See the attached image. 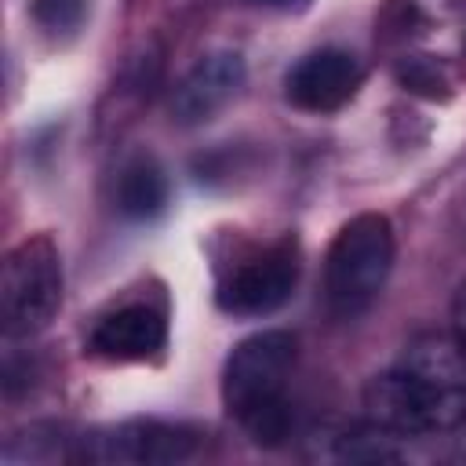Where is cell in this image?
<instances>
[{
    "instance_id": "ba28073f",
    "label": "cell",
    "mask_w": 466,
    "mask_h": 466,
    "mask_svg": "<svg viewBox=\"0 0 466 466\" xmlns=\"http://www.w3.org/2000/svg\"><path fill=\"white\" fill-rule=\"evenodd\" d=\"M244 80H248V66L240 51L218 47L200 55L171 91V120L182 127H197L211 120L240 95Z\"/></svg>"
},
{
    "instance_id": "4fadbf2b",
    "label": "cell",
    "mask_w": 466,
    "mask_h": 466,
    "mask_svg": "<svg viewBox=\"0 0 466 466\" xmlns=\"http://www.w3.org/2000/svg\"><path fill=\"white\" fill-rule=\"evenodd\" d=\"M455 339H459L462 350H466V284H462V291H459V299H455Z\"/></svg>"
},
{
    "instance_id": "8fae6325",
    "label": "cell",
    "mask_w": 466,
    "mask_h": 466,
    "mask_svg": "<svg viewBox=\"0 0 466 466\" xmlns=\"http://www.w3.org/2000/svg\"><path fill=\"white\" fill-rule=\"evenodd\" d=\"M91 0H29V18L55 40H69L84 29Z\"/></svg>"
},
{
    "instance_id": "5b68a950",
    "label": "cell",
    "mask_w": 466,
    "mask_h": 466,
    "mask_svg": "<svg viewBox=\"0 0 466 466\" xmlns=\"http://www.w3.org/2000/svg\"><path fill=\"white\" fill-rule=\"evenodd\" d=\"M299 284V240L280 237L240 251L218 277L215 302L233 317H266L280 309Z\"/></svg>"
},
{
    "instance_id": "7a4b0ae2",
    "label": "cell",
    "mask_w": 466,
    "mask_h": 466,
    "mask_svg": "<svg viewBox=\"0 0 466 466\" xmlns=\"http://www.w3.org/2000/svg\"><path fill=\"white\" fill-rule=\"evenodd\" d=\"M295 335L258 331L233 346L222 368V404L229 419L262 448L284 444L291 433L288 386L295 375Z\"/></svg>"
},
{
    "instance_id": "30bf717a",
    "label": "cell",
    "mask_w": 466,
    "mask_h": 466,
    "mask_svg": "<svg viewBox=\"0 0 466 466\" xmlns=\"http://www.w3.org/2000/svg\"><path fill=\"white\" fill-rule=\"evenodd\" d=\"M167 204V175L149 153H135L116 178V211L131 222H149Z\"/></svg>"
},
{
    "instance_id": "52a82bcc",
    "label": "cell",
    "mask_w": 466,
    "mask_h": 466,
    "mask_svg": "<svg viewBox=\"0 0 466 466\" xmlns=\"http://www.w3.org/2000/svg\"><path fill=\"white\" fill-rule=\"evenodd\" d=\"M364 84V66L346 47H317L284 73V98L302 113H335Z\"/></svg>"
},
{
    "instance_id": "277c9868",
    "label": "cell",
    "mask_w": 466,
    "mask_h": 466,
    "mask_svg": "<svg viewBox=\"0 0 466 466\" xmlns=\"http://www.w3.org/2000/svg\"><path fill=\"white\" fill-rule=\"evenodd\" d=\"M62 306V255L47 233L15 244L0 269V324L7 339L44 331Z\"/></svg>"
},
{
    "instance_id": "3957f363",
    "label": "cell",
    "mask_w": 466,
    "mask_h": 466,
    "mask_svg": "<svg viewBox=\"0 0 466 466\" xmlns=\"http://www.w3.org/2000/svg\"><path fill=\"white\" fill-rule=\"evenodd\" d=\"M393 226L379 211L353 215L324 255V306L335 320H357L371 309L393 269Z\"/></svg>"
},
{
    "instance_id": "5bb4252c",
    "label": "cell",
    "mask_w": 466,
    "mask_h": 466,
    "mask_svg": "<svg viewBox=\"0 0 466 466\" xmlns=\"http://www.w3.org/2000/svg\"><path fill=\"white\" fill-rule=\"evenodd\" d=\"M262 4H269V7H284V11H291V7H306L309 0H262Z\"/></svg>"
},
{
    "instance_id": "7c38bea8",
    "label": "cell",
    "mask_w": 466,
    "mask_h": 466,
    "mask_svg": "<svg viewBox=\"0 0 466 466\" xmlns=\"http://www.w3.org/2000/svg\"><path fill=\"white\" fill-rule=\"evenodd\" d=\"M397 80L404 84V91H415L422 98H444L448 95V76L444 69L430 58V55H411L397 66Z\"/></svg>"
},
{
    "instance_id": "8992f818",
    "label": "cell",
    "mask_w": 466,
    "mask_h": 466,
    "mask_svg": "<svg viewBox=\"0 0 466 466\" xmlns=\"http://www.w3.org/2000/svg\"><path fill=\"white\" fill-rule=\"evenodd\" d=\"M200 448V430L164 419H131L80 437L76 459L116 462V466H160L186 462Z\"/></svg>"
},
{
    "instance_id": "9c48e42d",
    "label": "cell",
    "mask_w": 466,
    "mask_h": 466,
    "mask_svg": "<svg viewBox=\"0 0 466 466\" xmlns=\"http://www.w3.org/2000/svg\"><path fill=\"white\" fill-rule=\"evenodd\" d=\"M167 342V320L149 302H127L102 317L87 339V350L109 364H142L160 357Z\"/></svg>"
},
{
    "instance_id": "6da1fadb",
    "label": "cell",
    "mask_w": 466,
    "mask_h": 466,
    "mask_svg": "<svg viewBox=\"0 0 466 466\" xmlns=\"http://www.w3.org/2000/svg\"><path fill=\"white\" fill-rule=\"evenodd\" d=\"M364 419L390 437L448 433L466 419V350L455 331H419L364 386Z\"/></svg>"
}]
</instances>
